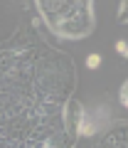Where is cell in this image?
Segmentation results:
<instances>
[{
    "label": "cell",
    "instance_id": "2",
    "mask_svg": "<svg viewBox=\"0 0 128 148\" xmlns=\"http://www.w3.org/2000/svg\"><path fill=\"white\" fill-rule=\"evenodd\" d=\"M118 99H121L123 109H128V79L121 84V91H118Z\"/></svg>",
    "mask_w": 128,
    "mask_h": 148
},
{
    "label": "cell",
    "instance_id": "4",
    "mask_svg": "<svg viewBox=\"0 0 128 148\" xmlns=\"http://www.w3.org/2000/svg\"><path fill=\"white\" fill-rule=\"evenodd\" d=\"M99 64H101V57H99V54H89V57H86V67L89 69H96Z\"/></svg>",
    "mask_w": 128,
    "mask_h": 148
},
{
    "label": "cell",
    "instance_id": "1",
    "mask_svg": "<svg viewBox=\"0 0 128 148\" xmlns=\"http://www.w3.org/2000/svg\"><path fill=\"white\" fill-rule=\"evenodd\" d=\"M121 25H128V0H121V5H118V17H116Z\"/></svg>",
    "mask_w": 128,
    "mask_h": 148
},
{
    "label": "cell",
    "instance_id": "3",
    "mask_svg": "<svg viewBox=\"0 0 128 148\" xmlns=\"http://www.w3.org/2000/svg\"><path fill=\"white\" fill-rule=\"evenodd\" d=\"M116 52L121 54V57L128 59V42H126V40H118V42H116Z\"/></svg>",
    "mask_w": 128,
    "mask_h": 148
}]
</instances>
